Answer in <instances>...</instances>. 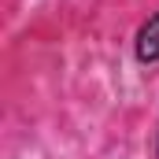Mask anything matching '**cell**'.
<instances>
[{
  "label": "cell",
  "instance_id": "1",
  "mask_svg": "<svg viewBox=\"0 0 159 159\" xmlns=\"http://www.w3.org/2000/svg\"><path fill=\"white\" fill-rule=\"evenodd\" d=\"M133 59L141 67H159V11H152L133 34Z\"/></svg>",
  "mask_w": 159,
  "mask_h": 159
},
{
  "label": "cell",
  "instance_id": "2",
  "mask_svg": "<svg viewBox=\"0 0 159 159\" xmlns=\"http://www.w3.org/2000/svg\"><path fill=\"white\" fill-rule=\"evenodd\" d=\"M156 159H159V129H156Z\"/></svg>",
  "mask_w": 159,
  "mask_h": 159
}]
</instances>
